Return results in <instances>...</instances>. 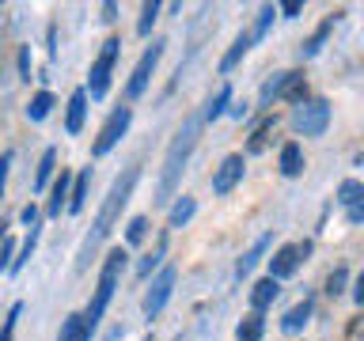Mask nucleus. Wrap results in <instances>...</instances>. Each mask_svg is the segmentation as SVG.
<instances>
[{
    "mask_svg": "<svg viewBox=\"0 0 364 341\" xmlns=\"http://www.w3.org/2000/svg\"><path fill=\"white\" fill-rule=\"evenodd\" d=\"M87 186H91V170H80L73 182V201H68V212H80L87 205Z\"/></svg>",
    "mask_w": 364,
    "mask_h": 341,
    "instance_id": "30",
    "label": "nucleus"
},
{
    "mask_svg": "<svg viewBox=\"0 0 364 341\" xmlns=\"http://www.w3.org/2000/svg\"><path fill=\"white\" fill-rule=\"evenodd\" d=\"M159 57H164V42H152V45H148V50L141 53V61H136L129 84H125V95H129V102L144 95V87H148V80H152V72H156Z\"/></svg>",
    "mask_w": 364,
    "mask_h": 341,
    "instance_id": "8",
    "label": "nucleus"
},
{
    "mask_svg": "<svg viewBox=\"0 0 364 341\" xmlns=\"http://www.w3.org/2000/svg\"><path fill=\"white\" fill-rule=\"evenodd\" d=\"M228 102H232V87H228V84H220V87H216V95H213L209 102H205V114H201V118H205V121H216L224 110H232Z\"/></svg>",
    "mask_w": 364,
    "mask_h": 341,
    "instance_id": "26",
    "label": "nucleus"
},
{
    "mask_svg": "<svg viewBox=\"0 0 364 341\" xmlns=\"http://www.w3.org/2000/svg\"><path fill=\"white\" fill-rule=\"evenodd\" d=\"M281 175L284 178H300L304 175V152H300V144L289 141L281 148Z\"/></svg>",
    "mask_w": 364,
    "mask_h": 341,
    "instance_id": "19",
    "label": "nucleus"
},
{
    "mask_svg": "<svg viewBox=\"0 0 364 341\" xmlns=\"http://www.w3.org/2000/svg\"><path fill=\"white\" fill-rule=\"evenodd\" d=\"M266 250H269V235H262L258 243H255V247H250L243 258L235 261V277H239V281H243V277H250V269H255L258 261H262V254H266Z\"/></svg>",
    "mask_w": 364,
    "mask_h": 341,
    "instance_id": "20",
    "label": "nucleus"
},
{
    "mask_svg": "<svg viewBox=\"0 0 364 341\" xmlns=\"http://www.w3.org/2000/svg\"><path fill=\"white\" fill-rule=\"evenodd\" d=\"M84 118H87V91L80 87L68 95V107H65V133L76 136L80 129H84Z\"/></svg>",
    "mask_w": 364,
    "mask_h": 341,
    "instance_id": "11",
    "label": "nucleus"
},
{
    "mask_svg": "<svg viewBox=\"0 0 364 341\" xmlns=\"http://www.w3.org/2000/svg\"><path fill=\"white\" fill-rule=\"evenodd\" d=\"M175 341H182V337H175Z\"/></svg>",
    "mask_w": 364,
    "mask_h": 341,
    "instance_id": "43",
    "label": "nucleus"
},
{
    "mask_svg": "<svg viewBox=\"0 0 364 341\" xmlns=\"http://www.w3.org/2000/svg\"><path fill=\"white\" fill-rule=\"evenodd\" d=\"M360 201H364V182L346 178L338 186V205H341V209H353V205H360Z\"/></svg>",
    "mask_w": 364,
    "mask_h": 341,
    "instance_id": "29",
    "label": "nucleus"
},
{
    "mask_svg": "<svg viewBox=\"0 0 364 341\" xmlns=\"http://www.w3.org/2000/svg\"><path fill=\"white\" fill-rule=\"evenodd\" d=\"M247 110H250V107H247V102H235V107H232V110H228V114H232V118H247Z\"/></svg>",
    "mask_w": 364,
    "mask_h": 341,
    "instance_id": "42",
    "label": "nucleus"
},
{
    "mask_svg": "<svg viewBox=\"0 0 364 341\" xmlns=\"http://www.w3.org/2000/svg\"><path fill=\"white\" fill-rule=\"evenodd\" d=\"M277 8H281L284 19H296V16L304 11V0H284V4H277Z\"/></svg>",
    "mask_w": 364,
    "mask_h": 341,
    "instance_id": "37",
    "label": "nucleus"
},
{
    "mask_svg": "<svg viewBox=\"0 0 364 341\" xmlns=\"http://www.w3.org/2000/svg\"><path fill=\"white\" fill-rule=\"evenodd\" d=\"M19 315H23V303H11V307H8V318H4V330H0V341H11V337H16Z\"/></svg>",
    "mask_w": 364,
    "mask_h": 341,
    "instance_id": "35",
    "label": "nucleus"
},
{
    "mask_svg": "<svg viewBox=\"0 0 364 341\" xmlns=\"http://www.w3.org/2000/svg\"><path fill=\"white\" fill-rule=\"evenodd\" d=\"M164 254H167V232L159 235V239H156V247H152V250H148V254L141 258V266H136V277H141V281L152 277V273H156L159 266H164Z\"/></svg>",
    "mask_w": 364,
    "mask_h": 341,
    "instance_id": "16",
    "label": "nucleus"
},
{
    "mask_svg": "<svg viewBox=\"0 0 364 341\" xmlns=\"http://www.w3.org/2000/svg\"><path fill=\"white\" fill-rule=\"evenodd\" d=\"M175 281H178L175 266H164V269H159L156 277H152V288L144 292V303H141L148 318H156V315H159V311H164V307H167L171 292H175Z\"/></svg>",
    "mask_w": 364,
    "mask_h": 341,
    "instance_id": "7",
    "label": "nucleus"
},
{
    "mask_svg": "<svg viewBox=\"0 0 364 341\" xmlns=\"http://www.w3.org/2000/svg\"><path fill=\"white\" fill-rule=\"evenodd\" d=\"M346 220H349V224H360V220H364V201L353 205V209H346Z\"/></svg>",
    "mask_w": 364,
    "mask_h": 341,
    "instance_id": "39",
    "label": "nucleus"
},
{
    "mask_svg": "<svg viewBox=\"0 0 364 341\" xmlns=\"http://www.w3.org/2000/svg\"><path fill=\"white\" fill-rule=\"evenodd\" d=\"M281 102H307V80H304V72H289V80H284V91H281Z\"/></svg>",
    "mask_w": 364,
    "mask_h": 341,
    "instance_id": "24",
    "label": "nucleus"
},
{
    "mask_svg": "<svg viewBox=\"0 0 364 341\" xmlns=\"http://www.w3.org/2000/svg\"><path fill=\"white\" fill-rule=\"evenodd\" d=\"M273 129H277V114H269V118H262V125L255 129V136H250V141H247V152H250V156L266 152V144H269Z\"/></svg>",
    "mask_w": 364,
    "mask_h": 341,
    "instance_id": "23",
    "label": "nucleus"
},
{
    "mask_svg": "<svg viewBox=\"0 0 364 341\" xmlns=\"http://www.w3.org/2000/svg\"><path fill=\"white\" fill-rule=\"evenodd\" d=\"M250 42H255V34H250V31H239V34H235L232 50H228V53L220 57V72H232V68H235L239 61H243L247 50H250Z\"/></svg>",
    "mask_w": 364,
    "mask_h": 341,
    "instance_id": "17",
    "label": "nucleus"
},
{
    "mask_svg": "<svg viewBox=\"0 0 364 341\" xmlns=\"http://www.w3.org/2000/svg\"><path fill=\"white\" fill-rule=\"evenodd\" d=\"M136 178H141V170L129 167L125 175H118V178L110 182V190H107V197H102V209H99V216H95V224H91V232L84 235V243H80L76 269H87V266H91V254H95V250L102 247V239L114 232V224H118L122 209H125V205H129V197H133Z\"/></svg>",
    "mask_w": 364,
    "mask_h": 341,
    "instance_id": "1",
    "label": "nucleus"
},
{
    "mask_svg": "<svg viewBox=\"0 0 364 341\" xmlns=\"http://www.w3.org/2000/svg\"><path fill=\"white\" fill-rule=\"evenodd\" d=\"M193 212H198V201H193L190 193L175 197V205L167 209V232H175V227H186V224L193 220Z\"/></svg>",
    "mask_w": 364,
    "mask_h": 341,
    "instance_id": "14",
    "label": "nucleus"
},
{
    "mask_svg": "<svg viewBox=\"0 0 364 341\" xmlns=\"http://www.w3.org/2000/svg\"><path fill=\"white\" fill-rule=\"evenodd\" d=\"M201 121H205V118H190V121L182 125L178 133H175V141H171L167 156H164V170H159V186H156V201H159V205H167L171 197H175L182 170H186L190 156H193V148H198Z\"/></svg>",
    "mask_w": 364,
    "mask_h": 341,
    "instance_id": "2",
    "label": "nucleus"
},
{
    "mask_svg": "<svg viewBox=\"0 0 364 341\" xmlns=\"http://www.w3.org/2000/svg\"><path fill=\"white\" fill-rule=\"evenodd\" d=\"M277 292H281L277 281H273V277H262L255 288H250V307H255V311H266V307L277 300Z\"/></svg>",
    "mask_w": 364,
    "mask_h": 341,
    "instance_id": "21",
    "label": "nucleus"
},
{
    "mask_svg": "<svg viewBox=\"0 0 364 341\" xmlns=\"http://www.w3.org/2000/svg\"><path fill=\"white\" fill-rule=\"evenodd\" d=\"M102 19H107V23L118 19V4H114V0H107V4H102Z\"/></svg>",
    "mask_w": 364,
    "mask_h": 341,
    "instance_id": "40",
    "label": "nucleus"
},
{
    "mask_svg": "<svg viewBox=\"0 0 364 341\" xmlns=\"http://www.w3.org/2000/svg\"><path fill=\"white\" fill-rule=\"evenodd\" d=\"M277 11H281V8H273V4H266V8L258 11V23H255V31H250V34H255V42L266 38V31H269V23H273V16H277Z\"/></svg>",
    "mask_w": 364,
    "mask_h": 341,
    "instance_id": "34",
    "label": "nucleus"
},
{
    "mask_svg": "<svg viewBox=\"0 0 364 341\" xmlns=\"http://www.w3.org/2000/svg\"><path fill=\"white\" fill-rule=\"evenodd\" d=\"M118 50H122L118 38H107V42H102L95 65H91V80H87V95H91V99H107L110 72H114V61H118Z\"/></svg>",
    "mask_w": 364,
    "mask_h": 341,
    "instance_id": "4",
    "label": "nucleus"
},
{
    "mask_svg": "<svg viewBox=\"0 0 364 341\" xmlns=\"http://www.w3.org/2000/svg\"><path fill=\"white\" fill-rule=\"evenodd\" d=\"M307 250H311V243H284L273 250V258H269V277L273 281H284V277H292L296 269H300V261L307 258Z\"/></svg>",
    "mask_w": 364,
    "mask_h": 341,
    "instance_id": "9",
    "label": "nucleus"
},
{
    "mask_svg": "<svg viewBox=\"0 0 364 341\" xmlns=\"http://www.w3.org/2000/svg\"><path fill=\"white\" fill-rule=\"evenodd\" d=\"M144 235H148V220L144 216H133V220L125 224V243L136 247V243H144Z\"/></svg>",
    "mask_w": 364,
    "mask_h": 341,
    "instance_id": "33",
    "label": "nucleus"
},
{
    "mask_svg": "<svg viewBox=\"0 0 364 341\" xmlns=\"http://www.w3.org/2000/svg\"><path fill=\"white\" fill-rule=\"evenodd\" d=\"M330 125V107L323 99H307L292 110V129L300 136H323Z\"/></svg>",
    "mask_w": 364,
    "mask_h": 341,
    "instance_id": "5",
    "label": "nucleus"
},
{
    "mask_svg": "<svg viewBox=\"0 0 364 341\" xmlns=\"http://www.w3.org/2000/svg\"><path fill=\"white\" fill-rule=\"evenodd\" d=\"M91 326L87 315H68L61 323V334H57V341H91Z\"/></svg>",
    "mask_w": 364,
    "mask_h": 341,
    "instance_id": "15",
    "label": "nucleus"
},
{
    "mask_svg": "<svg viewBox=\"0 0 364 341\" xmlns=\"http://www.w3.org/2000/svg\"><path fill=\"white\" fill-rule=\"evenodd\" d=\"M346 284H349V269L346 266H338V269H330V277H326V296H338L346 292Z\"/></svg>",
    "mask_w": 364,
    "mask_h": 341,
    "instance_id": "32",
    "label": "nucleus"
},
{
    "mask_svg": "<svg viewBox=\"0 0 364 341\" xmlns=\"http://www.w3.org/2000/svg\"><path fill=\"white\" fill-rule=\"evenodd\" d=\"M284 80H289V72H273L266 84H262V91H258V107H273V102H281Z\"/></svg>",
    "mask_w": 364,
    "mask_h": 341,
    "instance_id": "25",
    "label": "nucleus"
},
{
    "mask_svg": "<svg viewBox=\"0 0 364 341\" xmlns=\"http://www.w3.org/2000/svg\"><path fill=\"white\" fill-rule=\"evenodd\" d=\"M159 0H148V4H141V23H136V34H141V38H148V34H152V23L159 19Z\"/></svg>",
    "mask_w": 364,
    "mask_h": 341,
    "instance_id": "31",
    "label": "nucleus"
},
{
    "mask_svg": "<svg viewBox=\"0 0 364 341\" xmlns=\"http://www.w3.org/2000/svg\"><path fill=\"white\" fill-rule=\"evenodd\" d=\"M353 300H357V303L364 307V273L357 277V284H353Z\"/></svg>",
    "mask_w": 364,
    "mask_h": 341,
    "instance_id": "41",
    "label": "nucleus"
},
{
    "mask_svg": "<svg viewBox=\"0 0 364 341\" xmlns=\"http://www.w3.org/2000/svg\"><path fill=\"white\" fill-rule=\"evenodd\" d=\"M129 121H133V110H129V107H118V110H114L110 118L102 121V129H99V136H95V144H91V156H107L110 148L125 136Z\"/></svg>",
    "mask_w": 364,
    "mask_h": 341,
    "instance_id": "6",
    "label": "nucleus"
},
{
    "mask_svg": "<svg viewBox=\"0 0 364 341\" xmlns=\"http://www.w3.org/2000/svg\"><path fill=\"white\" fill-rule=\"evenodd\" d=\"M19 76L31 80V45H19Z\"/></svg>",
    "mask_w": 364,
    "mask_h": 341,
    "instance_id": "38",
    "label": "nucleus"
},
{
    "mask_svg": "<svg viewBox=\"0 0 364 341\" xmlns=\"http://www.w3.org/2000/svg\"><path fill=\"white\" fill-rule=\"evenodd\" d=\"M262 334H266V318H262V311H250L243 323L235 326V341H262Z\"/></svg>",
    "mask_w": 364,
    "mask_h": 341,
    "instance_id": "22",
    "label": "nucleus"
},
{
    "mask_svg": "<svg viewBox=\"0 0 364 341\" xmlns=\"http://www.w3.org/2000/svg\"><path fill=\"white\" fill-rule=\"evenodd\" d=\"M239 182H243V156H239V152L224 156L220 167L213 170V193H220V197H224V193H232L239 186Z\"/></svg>",
    "mask_w": 364,
    "mask_h": 341,
    "instance_id": "10",
    "label": "nucleus"
},
{
    "mask_svg": "<svg viewBox=\"0 0 364 341\" xmlns=\"http://www.w3.org/2000/svg\"><path fill=\"white\" fill-rule=\"evenodd\" d=\"M73 182L68 178V170H61V175L53 178L50 186V205H46V216H61V209H68V201H73Z\"/></svg>",
    "mask_w": 364,
    "mask_h": 341,
    "instance_id": "12",
    "label": "nucleus"
},
{
    "mask_svg": "<svg viewBox=\"0 0 364 341\" xmlns=\"http://www.w3.org/2000/svg\"><path fill=\"white\" fill-rule=\"evenodd\" d=\"M311 311H315V300H311V296H304L300 303H292L289 311H284L281 330H284V334H300V330L307 326V318H311Z\"/></svg>",
    "mask_w": 364,
    "mask_h": 341,
    "instance_id": "13",
    "label": "nucleus"
},
{
    "mask_svg": "<svg viewBox=\"0 0 364 341\" xmlns=\"http://www.w3.org/2000/svg\"><path fill=\"white\" fill-rule=\"evenodd\" d=\"M53 167H57V148H46L42 159H38V170H34V190H46L50 186V178H53Z\"/></svg>",
    "mask_w": 364,
    "mask_h": 341,
    "instance_id": "27",
    "label": "nucleus"
},
{
    "mask_svg": "<svg viewBox=\"0 0 364 341\" xmlns=\"http://www.w3.org/2000/svg\"><path fill=\"white\" fill-rule=\"evenodd\" d=\"M122 266H125V250L118 247V250H110V254H107V261H102V273H99L95 296H91V303H87V311H84L91 326H95L99 318H102V311H107V307H110V300H114V292H118Z\"/></svg>",
    "mask_w": 364,
    "mask_h": 341,
    "instance_id": "3",
    "label": "nucleus"
},
{
    "mask_svg": "<svg viewBox=\"0 0 364 341\" xmlns=\"http://www.w3.org/2000/svg\"><path fill=\"white\" fill-rule=\"evenodd\" d=\"M346 341H364V315H357L346 330Z\"/></svg>",
    "mask_w": 364,
    "mask_h": 341,
    "instance_id": "36",
    "label": "nucleus"
},
{
    "mask_svg": "<svg viewBox=\"0 0 364 341\" xmlns=\"http://www.w3.org/2000/svg\"><path fill=\"white\" fill-rule=\"evenodd\" d=\"M334 23H338V16H326L323 23H318V27H315V34H311V38H307L304 45H300V57H304V61H307V57H315L318 50H323V45H326V38H330V31H334Z\"/></svg>",
    "mask_w": 364,
    "mask_h": 341,
    "instance_id": "18",
    "label": "nucleus"
},
{
    "mask_svg": "<svg viewBox=\"0 0 364 341\" xmlns=\"http://www.w3.org/2000/svg\"><path fill=\"white\" fill-rule=\"evenodd\" d=\"M53 107H57V99L50 95V91H38V95L27 102V118H31V121H46Z\"/></svg>",
    "mask_w": 364,
    "mask_h": 341,
    "instance_id": "28",
    "label": "nucleus"
}]
</instances>
